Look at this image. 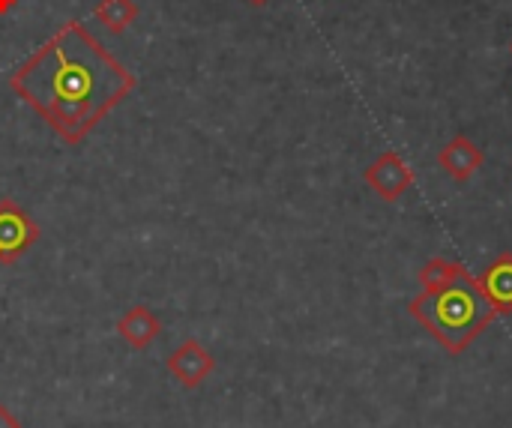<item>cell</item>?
Instances as JSON below:
<instances>
[{
	"instance_id": "52a82bcc",
	"label": "cell",
	"mask_w": 512,
	"mask_h": 428,
	"mask_svg": "<svg viewBox=\"0 0 512 428\" xmlns=\"http://www.w3.org/2000/svg\"><path fill=\"white\" fill-rule=\"evenodd\" d=\"M486 162V153L465 135H456L450 144H444V150L438 153V165L444 168V174L456 183H468Z\"/></svg>"
},
{
	"instance_id": "8992f818",
	"label": "cell",
	"mask_w": 512,
	"mask_h": 428,
	"mask_svg": "<svg viewBox=\"0 0 512 428\" xmlns=\"http://www.w3.org/2000/svg\"><path fill=\"white\" fill-rule=\"evenodd\" d=\"M477 279L480 294L486 297V303L498 312V318L512 315V255L504 252L498 255Z\"/></svg>"
},
{
	"instance_id": "7a4b0ae2",
	"label": "cell",
	"mask_w": 512,
	"mask_h": 428,
	"mask_svg": "<svg viewBox=\"0 0 512 428\" xmlns=\"http://www.w3.org/2000/svg\"><path fill=\"white\" fill-rule=\"evenodd\" d=\"M408 315L420 321L435 336V342L453 357L465 354L498 318V312L486 303L477 288V279L468 270L444 288L420 291L408 303Z\"/></svg>"
},
{
	"instance_id": "277c9868",
	"label": "cell",
	"mask_w": 512,
	"mask_h": 428,
	"mask_svg": "<svg viewBox=\"0 0 512 428\" xmlns=\"http://www.w3.org/2000/svg\"><path fill=\"white\" fill-rule=\"evenodd\" d=\"M363 180L381 201L396 204L414 186V171L396 150H387L363 171Z\"/></svg>"
},
{
	"instance_id": "4fadbf2b",
	"label": "cell",
	"mask_w": 512,
	"mask_h": 428,
	"mask_svg": "<svg viewBox=\"0 0 512 428\" xmlns=\"http://www.w3.org/2000/svg\"><path fill=\"white\" fill-rule=\"evenodd\" d=\"M246 3H252V6H264V3H270V0H246Z\"/></svg>"
},
{
	"instance_id": "3957f363",
	"label": "cell",
	"mask_w": 512,
	"mask_h": 428,
	"mask_svg": "<svg viewBox=\"0 0 512 428\" xmlns=\"http://www.w3.org/2000/svg\"><path fill=\"white\" fill-rule=\"evenodd\" d=\"M39 225L12 198H0V264L12 267L39 240Z\"/></svg>"
},
{
	"instance_id": "7c38bea8",
	"label": "cell",
	"mask_w": 512,
	"mask_h": 428,
	"mask_svg": "<svg viewBox=\"0 0 512 428\" xmlns=\"http://www.w3.org/2000/svg\"><path fill=\"white\" fill-rule=\"evenodd\" d=\"M18 6V0H0V15H9Z\"/></svg>"
},
{
	"instance_id": "8fae6325",
	"label": "cell",
	"mask_w": 512,
	"mask_h": 428,
	"mask_svg": "<svg viewBox=\"0 0 512 428\" xmlns=\"http://www.w3.org/2000/svg\"><path fill=\"white\" fill-rule=\"evenodd\" d=\"M0 428H21L18 417H15L6 405H0Z\"/></svg>"
},
{
	"instance_id": "ba28073f",
	"label": "cell",
	"mask_w": 512,
	"mask_h": 428,
	"mask_svg": "<svg viewBox=\"0 0 512 428\" xmlns=\"http://www.w3.org/2000/svg\"><path fill=\"white\" fill-rule=\"evenodd\" d=\"M117 336H120L129 348L147 351V348L162 336V321L156 318L153 309H147V306H132V309H126V312L120 315V321H117Z\"/></svg>"
},
{
	"instance_id": "9c48e42d",
	"label": "cell",
	"mask_w": 512,
	"mask_h": 428,
	"mask_svg": "<svg viewBox=\"0 0 512 428\" xmlns=\"http://www.w3.org/2000/svg\"><path fill=\"white\" fill-rule=\"evenodd\" d=\"M138 3L135 0H99L96 6H93V18L99 21V24H105L111 33H123L129 24H135V18H138Z\"/></svg>"
},
{
	"instance_id": "5b68a950",
	"label": "cell",
	"mask_w": 512,
	"mask_h": 428,
	"mask_svg": "<svg viewBox=\"0 0 512 428\" xmlns=\"http://www.w3.org/2000/svg\"><path fill=\"white\" fill-rule=\"evenodd\" d=\"M165 369H168V375H171L180 387L195 390V387H201V384L213 375L216 360H213V354H210L198 339H183V342L171 351V357L165 360Z\"/></svg>"
},
{
	"instance_id": "5bb4252c",
	"label": "cell",
	"mask_w": 512,
	"mask_h": 428,
	"mask_svg": "<svg viewBox=\"0 0 512 428\" xmlns=\"http://www.w3.org/2000/svg\"><path fill=\"white\" fill-rule=\"evenodd\" d=\"M510 51H512V45H510Z\"/></svg>"
},
{
	"instance_id": "6da1fadb",
	"label": "cell",
	"mask_w": 512,
	"mask_h": 428,
	"mask_svg": "<svg viewBox=\"0 0 512 428\" xmlns=\"http://www.w3.org/2000/svg\"><path fill=\"white\" fill-rule=\"evenodd\" d=\"M129 72L81 21H66L12 75V93L27 102L63 144H81L132 90Z\"/></svg>"
},
{
	"instance_id": "30bf717a",
	"label": "cell",
	"mask_w": 512,
	"mask_h": 428,
	"mask_svg": "<svg viewBox=\"0 0 512 428\" xmlns=\"http://www.w3.org/2000/svg\"><path fill=\"white\" fill-rule=\"evenodd\" d=\"M468 267L456 264V261H447V258H432L423 273H420V285L423 291H435V288H444L447 282H453L456 276H462Z\"/></svg>"
}]
</instances>
